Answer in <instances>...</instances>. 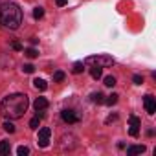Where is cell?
Returning <instances> with one entry per match:
<instances>
[{
    "label": "cell",
    "instance_id": "cell-12",
    "mask_svg": "<svg viewBox=\"0 0 156 156\" xmlns=\"http://www.w3.org/2000/svg\"><path fill=\"white\" fill-rule=\"evenodd\" d=\"M90 75L94 77V79H101V75H103V68H101V66H92V68H90Z\"/></svg>",
    "mask_w": 156,
    "mask_h": 156
},
{
    "label": "cell",
    "instance_id": "cell-1",
    "mask_svg": "<svg viewBox=\"0 0 156 156\" xmlns=\"http://www.w3.org/2000/svg\"><path fill=\"white\" fill-rule=\"evenodd\" d=\"M28 107L30 99L26 94H11L0 103V116H4L6 119H19L26 114Z\"/></svg>",
    "mask_w": 156,
    "mask_h": 156
},
{
    "label": "cell",
    "instance_id": "cell-21",
    "mask_svg": "<svg viewBox=\"0 0 156 156\" xmlns=\"http://www.w3.org/2000/svg\"><path fill=\"white\" fill-rule=\"evenodd\" d=\"M39 123H41V116H35V118L30 121V127H31V129H39Z\"/></svg>",
    "mask_w": 156,
    "mask_h": 156
},
{
    "label": "cell",
    "instance_id": "cell-2",
    "mask_svg": "<svg viewBox=\"0 0 156 156\" xmlns=\"http://www.w3.org/2000/svg\"><path fill=\"white\" fill-rule=\"evenodd\" d=\"M0 24L9 30H17L22 24V9L15 2L0 4Z\"/></svg>",
    "mask_w": 156,
    "mask_h": 156
},
{
    "label": "cell",
    "instance_id": "cell-26",
    "mask_svg": "<svg viewBox=\"0 0 156 156\" xmlns=\"http://www.w3.org/2000/svg\"><path fill=\"white\" fill-rule=\"evenodd\" d=\"M55 4H57L59 8H62V6H66V4H68V0H55Z\"/></svg>",
    "mask_w": 156,
    "mask_h": 156
},
{
    "label": "cell",
    "instance_id": "cell-14",
    "mask_svg": "<svg viewBox=\"0 0 156 156\" xmlns=\"http://www.w3.org/2000/svg\"><path fill=\"white\" fill-rule=\"evenodd\" d=\"M24 55H26L28 59H35V57L39 55V51H37L35 48H26V50H24Z\"/></svg>",
    "mask_w": 156,
    "mask_h": 156
},
{
    "label": "cell",
    "instance_id": "cell-16",
    "mask_svg": "<svg viewBox=\"0 0 156 156\" xmlns=\"http://www.w3.org/2000/svg\"><path fill=\"white\" fill-rule=\"evenodd\" d=\"M118 98H119V96H118V94H112V96H108V98H107V99H105V103H107V105H110V107H112V105H116V103H118Z\"/></svg>",
    "mask_w": 156,
    "mask_h": 156
},
{
    "label": "cell",
    "instance_id": "cell-5",
    "mask_svg": "<svg viewBox=\"0 0 156 156\" xmlns=\"http://www.w3.org/2000/svg\"><path fill=\"white\" fill-rule=\"evenodd\" d=\"M61 118H62V121H64V123H68V125H73V123H77V121L81 119L79 116H77L73 110H70V108L62 110V112H61Z\"/></svg>",
    "mask_w": 156,
    "mask_h": 156
},
{
    "label": "cell",
    "instance_id": "cell-3",
    "mask_svg": "<svg viewBox=\"0 0 156 156\" xmlns=\"http://www.w3.org/2000/svg\"><path fill=\"white\" fill-rule=\"evenodd\" d=\"M85 64H92V66H101V68H108L114 64V59L110 55H92L85 59Z\"/></svg>",
    "mask_w": 156,
    "mask_h": 156
},
{
    "label": "cell",
    "instance_id": "cell-13",
    "mask_svg": "<svg viewBox=\"0 0 156 156\" xmlns=\"http://www.w3.org/2000/svg\"><path fill=\"white\" fill-rule=\"evenodd\" d=\"M33 87H35L37 90H41V92H44V90L48 88V83H46L44 79H35V81H33Z\"/></svg>",
    "mask_w": 156,
    "mask_h": 156
},
{
    "label": "cell",
    "instance_id": "cell-22",
    "mask_svg": "<svg viewBox=\"0 0 156 156\" xmlns=\"http://www.w3.org/2000/svg\"><path fill=\"white\" fill-rule=\"evenodd\" d=\"M17 154H19V156H26V154H30V149L24 147V145H20V147L17 149Z\"/></svg>",
    "mask_w": 156,
    "mask_h": 156
},
{
    "label": "cell",
    "instance_id": "cell-27",
    "mask_svg": "<svg viewBox=\"0 0 156 156\" xmlns=\"http://www.w3.org/2000/svg\"><path fill=\"white\" fill-rule=\"evenodd\" d=\"M116 119H118V116H116V114H112V116H108V118H107V123H110V121H116Z\"/></svg>",
    "mask_w": 156,
    "mask_h": 156
},
{
    "label": "cell",
    "instance_id": "cell-10",
    "mask_svg": "<svg viewBox=\"0 0 156 156\" xmlns=\"http://www.w3.org/2000/svg\"><path fill=\"white\" fill-rule=\"evenodd\" d=\"M141 152H145V145H132V147H129V149H127V154H129V156L141 154Z\"/></svg>",
    "mask_w": 156,
    "mask_h": 156
},
{
    "label": "cell",
    "instance_id": "cell-7",
    "mask_svg": "<svg viewBox=\"0 0 156 156\" xmlns=\"http://www.w3.org/2000/svg\"><path fill=\"white\" fill-rule=\"evenodd\" d=\"M143 105H145V110H147V114H154L156 112V101H154V98L151 96V94H147L145 98H143Z\"/></svg>",
    "mask_w": 156,
    "mask_h": 156
},
{
    "label": "cell",
    "instance_id": "cell-11",
    "mask_svg": "<svg viewBox=\"0 0 156 156\" xmlns=\"http://www.w3.org/2000/svg\"><path fill=\"white\" fill-rule=\"evenodd\" d=\"M90 101H92V103H98V105H101V103H105V96H103L101 92H94V94L90 96Z\"/></svg>",
    "mask_w": 156,
    "mask_h": 156
},
{
    "label": "cell",
    "instance_id": "cell-18",
    "mask_svg": "<svg viewBox=\"0 0 156 156\" xmlns=\"http://www.w3.org/2000/svg\"><path fill=\"white\" fill-rule=\"evenodd\" d=\"M62 79H64V72H61V70H57V72L53 73V81H55V83H61Z\"/></svg>",
    "mask_w": 156,
    "mask_h": 156
},
{
    "label": "cell",
    "instance_id": "cell-23",
    "mask_svg": "<svg viewBox=\"0 0 156 156\" xmlns=\"http://www.w3.org/2000/svg\"><path fill=\"white\" fill-rule=\"evenodd\" d=\"M22 72H24V73H33V72H35V66H33V64H24V66H22Z\"/></svg>",
    "mask_w": 156,
    "mask_h": 156
},
{
    "label": "cell",
    "instance_id": "cell-25",
    "mask_svg": "<svg viewBox=\"0 0 156 156\" xmlns=\"http://www.w3.org/2000/svg\"><path fill=\"white\" fill-rule=\"evenodd\" d=\"M11 48H13L15 51H22V44H20V42H17V41H15V42H11Z\"/></svg>",
    "mask_w": 156,
    "mask_h": 156
},
{
    "label": "cell",
    "instance_id": "cell-4",
    "mask_svg": "<svg viewBox=\"0 0 156 156\" xmlns=\"http://www.w3.org/2000/svg\"><path fill=\"white\" fill-rule=\"evenodd\" d=\"M50 136H51V130L48 129V127H44V129H41L39 130V138H37V143H39V147H48L50 145Z\"/></svg>",
    "mask_w": 156,
    "mask_h": 156
},
{
    "label": "cell",
    "instance_id": "cell-6",
    "mask_svg": "<svg viewBox=\"0 0 156 156\" xmlns=\"http://www.w3.org/2000/svg\"><path fill=\"white\" fill-rule=\"evenodd\" d=\"M129 123H130V136H138L140 134V127H141V121H140V118L138 116H129Z\"/></svg>",
    "mask_w": 156,
    "mask_h": 156
},
{
    "label": "cell",
    "instance_id": "cell-20",
    "mask_svg": "<svg viewBox=\"0 0 156 156\" xmlns=\"http://www.w3.org/2000/svg\"><path fill=\"white\" fill-rule=\"evenodd\" d=\"M42 17H44V9H42V8H35V9H33V19L39 20V19H42Z\"/></svg>",
    "mask_w": 156,
    "mask_h": 156
},
{
    "label": "cell",
    "instance_id": "cell-8",
    "mask_svg": "<svg viewBox=\"0 0 156 156\" xmlns=\"http://www.w3.org/2000/svg\"><path fill=\"white\" fill-rule=\"evenodd\" d=\"M33 108H35L37 112L46 110V108H48V99H46V98H37V99L33 101Z\"/></svg>",
    "mask_w": 156,
    "mask_h": 156
},
{
    "label": "cell",
    "instance_id": "cell-17",
    "mask_svg": "<svg viewBox=\"0 0 156 156\" xmlns=\"http://www.w3.org/2000/svg\"><path fill=\"white\" fill-rule=\"evenodd\" d=\"M83 70H85V64H83V62H75V64H73V68H72V72H73V73H81Z\"/></svg>",
    "mask_w": 156,
    "mask_h": 156
},
{
    "label": "cell",
    "instance_id": "cell-19",
    "mask_svg": "<svg viewBox=\"0 0 156 156\" xmlns=\"http://www.w3.org/2000/svg\"><path fill=\"white\" fill-rule=\"evenodd\" d=\"M103 81H105L107 87H114V85H116V77H114V75H107Z\"/></svg>",
    "mask_w": 156,
    "mask_h": 156
},
{
    "label": "cell",
    "instance_id": "cell-15",
    "mask_svg": "<svg viewBox=\"0 0 156 156\" xmlns=\"http://www.w3.org/2000/svg\"><path fill=\"white\" fill-rule=\"evenodd\" d=\"M2 127H4V130H6V132H9V134H13V132H15V125L11 123V119H8Z\"/></svg>",
    "mask_w": 156,
    "mask_h": 156
},
{
    "label": "cell",
    "instance_id": "cell-24",
    "mask_svg": "<svg viewBox=\"0 0 156 156\" xmlns=\"http://www.w3.org/2000/svg\"><path fill=\"white\" fill-rule=\"evenodd\" d=\"M132 81H134V85H141V83H143V77H141V75H138V73H136V75H134V77H132Z\"/></svg>",
    "mask_w": 156,
    "mask_h": 156
},
{
    "label": "cell",
    "instance_id": "cell-9",
    "mask_svg": "<svg viewBox=\"0 0 156 156\" xmlns=\"http://www.w3.org/2000/svg\"><path fill=\"white\" fill-rule=\"evenodd\" d=\"M11 152V143L8 140H2L0 141V156H8Z\"/></svg>",
    "mask_w": 156,
    "mask_h": 156
}]
</instances>
